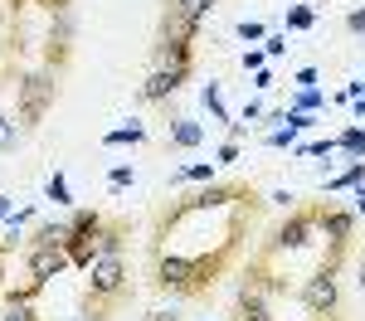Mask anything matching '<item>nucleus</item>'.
I'll use <instances>...</instances> for the list:
<instances>
[{
    "mask_svg": "<svg viewBox=\"0 0 365 321\" xmlns=\"http://www.w3.org/2000/svg\"><path fill=\"white\" fill-rule=\"evenodd\" d=\"M83 273H88V312L103 317V302L122 297V288H127V263H122V253H103Z\"/></svg>",
    "mask_w": 365,
    "mask_h": 321,
    "instance_id": "2",
    "label": "nucleus"
},
{
    "mask_svg": "<svg viewBox=\"0 0 365 321\" xmlns=\"http://www.w3.org/2000/svg\"><path fill=\"white\" fill-rule=\"evenodd\" d=\"M122 243H127V224H103L98 229V258L103 253H122Z\"/></svg>",
    "mask_w": 365,
    "mask_h": 321,
    "instance_id": "11",
    "label": "nucleus"
},
{
    "mask_svg": "<svg viewBox=\"0 0 365 321\" xmlns=\"http://www.w3.org/2000/svg\"><path fill=\"white\" fill-rule=\"evenodd\" d=\"M0 321H39V317H34V302L10 297V302H5V312H0Z\"/></svg>",
    "mask_w": 365,
    "mask_h": 321,
    "instance_id": "14",
    "label": "nucleus"
},
{
    "mask_svg": "<svg viewBox=\"0 0 365 321\" xmlns=\"http://www.w3.org/2000/svg\"><path fill=\"white\" fill-rule=\"evenodd\" d=\"M190 78V68H151L146 73V83H141V102H166V98H175L180 93V83Z\"/></svg>",
    "mask_w": 365,
    "mask_h": 321,
    "instance_id": "7",
    "label": "nucleus"
},
{
    "mask_svg": "<svg viewBox=\"0 0 365 321\" xmlns=\"http://www.w3.org/2000/svg\"><path fill=\"white\" fill-rule=\"evenodd\" d=\"M317 25V10H312V5H292V10H287V29H312Z\"/></svg>",
    "mask_w": 365,
    "mask_h": 321,
    "instance_id": "20",
    "label": "nucleus"
},
{
    "mask_svg": "<svg viewBox=\"0 0 365 321\" xmlns=\"http://www.w3.org/2000/svg\"><path fill=\"white\" fill-rule=\"evenodd\" d=\"M263 117V102H244V112H239V122H258Z\"/></svg>",
    "mask_w": 365,
    "mask_h": 321,
    "instance_id": "31",
    "label": "nucleus"
},
{
    "mask_svg": "<svg viewBox=\"0 0 365 321\" xmlns=\"http://www.w3.org/2000/svg\"><path fill=\"white\" fill-rule=\"evenodd\" d=\"M268 146H287V151H292V146H297V127H292V122H287V127H278V132H268Z\"/></svg>",
    "mask_w": 365,
    "mask_h": 321,
    "instance_id": "23",
    "label": "nucleus"
},
{
    "mask_svg": "<svg viewBox=\"0 0 365 321\" xmlns=\"http://www.w3.org/2000/svg\"><path fill=\"white\" fill-rule=\"evenodd\" d=\"M263 54H268V58H282V54H287V34H282V29H268V39H263Z\"/></svg>",
    "mask_w": 365,
    "mask_h": 321,
    "instance_id": "22",
    "label": "nucleus"
},
{
    "mask_svg": "<svg viewBox=\"0 0 365 321\" xmlns=\"http://www.w3.org/2000/svg\"><path fill=\"white\" fill-rule=\"evenodd\" d=\"M336 146L346 151V156H365V127H346L336 137Z\"/></svg>",
    "mask_w": 365,
    "mask_h": 321,
    "instance_id": "16",
    "label": "nucleus"
},
{
    "mask_svg": "<svg viewBox=\"0 0 365 321\" xmlns=\"http://www.w3.org/2000/svg\"><path fill=\"white\" fill-rule=\"evenodd\" d=\"M108 180H113V190H127V185L137 180V171H132V166H113V175H108Z\"/></svg>",
    "mask_w": 365,
    "mask_h": 321,
    "instance_id": "24",
    "label": "nucleus"
},
{
    "mask_svg": "<svg viewBox=\"0 0 365 321\" xmlns=\"http://www.w3.org/2000/svg\"><path fill=\"white\" fill-rule=\"evenodd\" d=\"M356 283H361V297H365V258L356 263Z\"/></svg>",
    "mask_w": 365,
    "mask_h": 321,
    "instance_id": "34",
    "label": "nucleus"
},
{
    "mask_svg": "<svg viewBox=\"0 0 365 321\" xmlns=\"http://www.w3.org/2000/svg\"><path fill=\"white\" fill-rule=\"evenodd\" d=\"M351 229H356V214L351 209H336V204H317V233L336 248V253H346V243H351Z\"/></svg>",
    "mask_w": 365,
    "mask_h": 321,
    "instance_id": "5",
    "label": "nucleus"
},
{
    "mask_svg": "<svg viewBox=\"0 0 365 321\" xmlns=\"http://www.w3.org/2000/svg\"><path fill=\"white\" fill-rule=\"evenodd\" d=\"M54 98H58V68L39 63V68L20 73V83H15V122H20V132H34L49 117Z\"/></svg>",
    "mask_w": 365,
    "mask_h": 321,
    "instance_id": "1",
    "label": "nucleus"
},
{
    "mask_svg": "<svg viewBox=\"0 0 365 321\" xmlns=\"http://www.w3.org/2000/svg\"><path fill=\"white\" fill-rule=\"evenodd\" d=\"M346 29H351V34H365V5H356V10L346 15Z\"/></svg>",
    "mask_w": 365,
    "mask_h": 321,
    "instance_id": "26",
    "label": "nucleus"
},
{
    "mask_svg": "<svg viewBox=\"0 0 365 321\" xmlns=\"http://www.w3.org/2000/svg\"><path fill=\"white\" fill-rule=\"evenodd\" d=\"M341 302L336 292V268H327V263H317V273L302 278V312L307 317H331Z\"/></svg>",
    "mask_w": 365,
    "mask_h": 321,
    "instance_id": "4",
    "label": "nucleus"
},
{
    "mask_svg": "<svg viewBox=\"0 0 365 321\" xmlns=\"http://www.w3.org/2000/svg\"><path fill=\"white\" fill-rule=\"evenodd\" d=\"M15 146H20V122L0 112V151H15Z\"/></svg>",
    "mask_w": 365,
    "mask_h": 321,
    "instance_id": "19",
    "label": "nucleus"
},
{
    "mask_svg": "<svg viewBox=\"0 0 365 321\" xmlns=\"http://www.w3.org/2000/svg\"><path fill=\"white\" fill-rule=\"evenodd\" d=\"M317 78H322V73H317V68H297V73H292V88H317Z\"/></svg>",
    "mask_w": 365,
    "mask_h": 321,
    "instance_id": "25",
    "label": "nucleus"
},
{
    "mask_svg": "<svg viewBox=\"0 0 365 321\" xmlns=\"http://www.w3.org/2000/svg\"><path fill=\"white\" fill-rule=\"evenodd\" d=\"M356 117H361V122H365V98H356Z\"/></svg>",
    "mask_w": 365,
    "mask_h": 321,
    "instance_id": "36",
    "label": "nucleus"
},
{
    "mask_svg": "<svg viewBox=\"0 0 365 321\" xmlns=\"http://www.w3.org/2000/svg\"><path fill=\"white\" fill-rule=\"evenodd\" d=\"M292 107H297V112H317V107H327V93H322V88H297Z\"/></svg>",
    "mask_w": 365,
    "mask_h": 321,
    "instance_id": "15",
    "label": "nucleus"
},
{
    "mask_svg": "<svg viewBox=\"0 0 365 321\" xmlns=\"http://www.w3.org/2000/svg\"><path fill=\"white\" fill-rule=\"evenodd\" d=\"M200 102H205V107H210V112H215V122H234V117H229V107H225V93H220V83H215V78H210V83L200 88Z\"/></svg>",
    "mask_w": 365,
    "mask_h": 321,
    "instance_id": "10",
    "label": "nucleus"
},
{
    "mask_svg": "<svg viewBox=\"0 0 365 321\" xmlns=\"http://www.w3.org/2000/svg\"><path fill=\"white\" fill-rule=\"evenodd\" d=\"M146 321H180V317H175V312H151Z\"/></svg>",
    "mask_w": 365,
    "mask_h": 321,
    "instance_id": "32",
    "label": "nucleus"
},
{
    "mask_svg": "<svg viewBox=\"0 0 365 321\" xmlns=\"http://www.w3.org/2000/svg\"><path fill=\"white\" fill-rule=\"evenodd\" d=\"M68 238H73V229H68V224L44 219V224H39V229L25 238V248H68Z\"/></svg>",
    "mask_w": 365,
    "mask_h": 321,
    "instance_id": "8",
    "label": "nucleus"
},
{
    "mask_svg": "<svg viewBox=\"0 0 365 321\" xmlns=\"http://www.w3.org/2000/svg\"><path fill=\"white\" fill-rule=\"evenodd\" d=\"M312 238H317V209H287V219L268 238V253H297Z\"/></svg>",
    "mask_w": 365,
    "mask_h": 321,
    "instance_id": "3",
    "label": "nucleus"
},
{
    "mask_svg": "<svg viewBox=\"0 0 365 321\" xmlns=\"http://www.w3.org/2000/svg\"><path fill=\"white\" fill-rule=\"evenodd\" d=\"M103 224H108V219H103L98 209H78V214L68 219V229H73V233H98Z\"/></svg>",
    "mask_w": 365,
    "mask_h": 321,
    "instance_id": "13",
    "label": "nucleus"
},
{
    "mask_svg": "<svg viewBox=\"0 0 365 321\" xmlns=\"http://www.w3.org/2000/svg\"><path fill=\"white\" fill-rule=\"evenodd\" d=\"M141 142H146V127H141V122L117 127V132H108V137H103V146H141Z\"/></svg>",
    "mask_w": 365,
    "mask_h": 321,
    "instance_id": "12",
    "label": "nucleus"
},
{
    "mask_svg": "<svg viewBox=\"0 0 365 321\" xmlns=\"http://www.w3.org/2000/svg\"><path fill=\"white\" fill-rule=\"evenodd\" d=\"M25 268H29V278H39L49 288L58 273L73 268V258H68V248H25Z\"/></svg>",
    "mask_w": 365,
    "mask_h": 321,
    "instance_id": "6",
    "label": "nucleus"
},
{
    "mask_svg": "<svg viewBox=\"0 0 365 321\" xmlns=\"http://www.w3.org/2000/svg\"><path fill=\"white\" fill-rule=\"evenodd\" d=\"M244 68H253V73L268 68V54H263V49H249V54H244Z\"/></svg>",
    "mask_w": 365,
    "mask_h": 321,
    "instance_id": "27",
    "label": "nucleus"
},
{
    "mask_svg": "<svg viewBox=\"0 0 365 321\" xmlns=\"http://www.w3.org/2000/svg\"><path fill=\"white\" fill-rule=\"evenodd\" d=\"M68 321H103V317H93V312H83V317H68Z\"/></svg>",
    "mask_w": 365,
    "mask_h": 321,
    "instance_id": "37",
    "label": "nucleus"
},
{
    "mask_svg": "<svg viewBox=\"0 0 365 321\" xmlns=\"http://www.w3.org/2000/svg\"><path fill=\"white\" fill-rule=\"evenodd\" d=\"M229 161H239V142H225V146H220V166H229Z\"/></svg>",
    "mask_w": 365,
    "mask_h": 321,
    "instance_id": "29",
    "label": "nucleus"
},
{
    "mask_svg": "<svg viewBox=\"0 0 365 321\" xmlns=\"http://www.w3.org/2000/svg\"><path fill=\"white\" fill-rule=\"evenodd\" d=\"M170 5H175L185 20H195V25L205 20V15H210V10H215V0H170Z\"/></svg>",
    "mask_w": 365,
    "mask_h": 321,
    "instance_id": "17",
    "label": "nucleus"
},
{
    "mask_svg": "<svg viewBox=\"0 0 365 321\" xmlns=\"http://www.w3.org/2000/svg\"><path fill=\"white\" fill-rule=\"evenodd\" d=\"M253 88L268 93V88H273V68H258V73H253Z\"/></svg>",
    "mask_w": 365,
    "mask_h": 321,
    "instance_id": "28",
    "label": "nucleus"
},
{
    "mask_svg": "<svg viewBox=\"0 0 365 321\" xmlns=\"http://www.w3.org/2000/svg\"><path fill=\"white\" fill-rule=\"evenodd\" d=\"M15 209H10V195H0V219H10Z\"/></svg>",
    "mask_w": 365,
    "mask_h": 321,
    "instance_id": "33",
    "label": "nucleus"
},
{
    "mask_svg": "<svg viewBox=\"0 0 365 321\" xmlns=\"http://www.w3.org/2000/svg\"><path fill=\"white\" fill-rule=\"evenodd\" d=\"M356 209L365 214V185H356Z\"/></svg>",
    "mask_w": 365,
    "mask_h": 321,
    "instance_id": "35",
    "label": "nucleus"
},
{
    "mask_svg": "<svg viewBox=\"0 0 365 321\" xmlns=\"http://www.w3.org/2000/svg\"><path fill=\"white\" fill-rule=\"evenodd\" d=\"M234 34H239L244 44H253V39H268V25H258V20H239V25H234Z\"/></svg>",
    "mask_w": 365,
    "mask_h": 321,
    "instance_id": "21",
    "label": "nucleus"
},
{
    "mask_svg": "<svg viewBox=\"0 0 365 321\" xmlns=\"http://www.w3.org/2000/svg\"><path fill=\"white\" fill-rule=\"evenodd\" d=\"M205 142V127L200 122H190V117H175L170 122V146H180V151H190V146Z\"/></svg>",
    "mask_w": 365,
    "mask_h": 321,
    "instance_id": "9",
    "label": "nucleus"
},
{
    "mask_svg": "<svg viewBox=\"0 0 365 321\" xmlns=\"http://www.w3.org/2000/svg\"><path fill=\"white\" fill-rule=\"evenodd\" d=\"M268 200L278 204V209H292V200H297V195H292V190H273V195H268Z\"/></svg>",
    "mask_w": 365,
    "mask_h": 321,
    "instance_id": "30",
    "label": "nucleus"
},
{
    "mask_svg": "<svg viewBox=\"0 0 365 321\" xmlns=\"http://www.w3.org/2000/svg\"><path fill=\"white\" fill-rule=\"evenodd\" d=\"M44 195H49V200L54 204H73V190H68V180H63V175H49V185H44Z\"/></svg>",
    "mask_w": 365,
    "mask_h": 321,
    "instance_id": "18",
    "label": "nucleus"
}]
</instances>
